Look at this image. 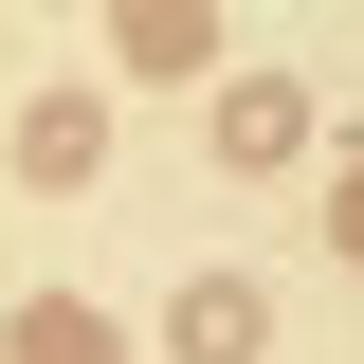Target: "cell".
Returning a JSON list of instances; mask_svg holds the SVG:
<instances>
[{"mask_svg":"<svg viewBox=\"0 0 364 364\" xmlns=\"http://www.w3.org/2000/svg\"><path fill=\"white\" fill-rule=\"evenodd\" d=\"M346 255H364V182H346Z\"/></svg>","mask_w":364,"mask_h":364,"instance_id":"3","label":"cell"},{"mask_svg":"<svg viewBox=\"0 0 364 364\" xmlns=\"http://www.w3.org/2000/svg\"><path fill=\"white\" fill-rule=\"evenodd\" d=\"M18 364H91V310H37V328H18Z\"/></svg>","mask_w":364,"mask_h":364,"instance_id":"2","label":"cell"},{"mask_svg":"<svg viewBox=\"0 0 364 364\" xmlns=\"http://www.w3.org/2000/svg\"><path fill=\"white\" fill-rule=\"evenodd\" d=\"M255 346H273V310L237 273H200V291H182V364H255Z\"/></svg>","mask_w":364,"mask_h":364,"instance_id":"1","label":"cell"}]
</instances>
